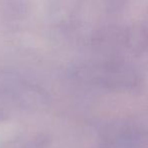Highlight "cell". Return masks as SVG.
<instances>
[{
	"label": "cell",
	"instance_id": "obj_1",
	"mask_svg": "<svg viewBox=\"0 0 148 148\" xmlns=\"http://www.w3.org/2000/svg\"><path fill=\"white\" fill-rule=\"evenodd\" d=\"M102 148H148V128L134 123L109 126L101 139Z\"/></svg>",
	"mask_w": 148,
	"mask_h": 148
}]
</instances>
